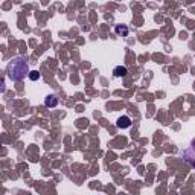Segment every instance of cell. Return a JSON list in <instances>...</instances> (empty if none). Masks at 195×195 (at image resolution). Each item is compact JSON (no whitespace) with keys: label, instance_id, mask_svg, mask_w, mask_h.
I'll list each match as a JSON object with an SVG mask.
<instances>
[{"label":"cell","instance_id":"obj_1","mask_svg":"<svg viewBox=\"0 0 195 195\" xmlns=\"http://www.w3.org/2000/svg\"><path fill=\"white\" fill-rule=\"evenodd\" d=\"M6 73L12 81H21L24 76H29V66L21 56H17L9 61L6 67Z\"/></svg>","mask_w":195,"mask_h":195},{"label":"cell","instance_id":"obj_2","mask_svg":"<svg viewBox=\"0 0 195 195\" xmlns=\"http://www.w3.org/2000/svg\"><path fill=\"white\" fill-rule=\"evenodd\" d=\"M183 159L186 160L188 163H191L192 166H195V145L188 146V148L183 151Z\"/></svg>","mask_w":195,"mask_h":195},{"label":"cell","instance_id":"obj_3","mask_svg":"<svg viewBox=\"0 0 195 195\" xmlns=\"http://www.w3.org/2000/svg\"><path fill=\"white\" fill-rule=\"evenodd\" d=\"M116 126H117V128H122V130L130 128V126H131V119H130L128 116H121V117L117 119V122H116Z\"/></svg>","mask_w":195,"mask_h":195},{"label":"cell","instance_id":"obj_4","mask_svg":"<svg viewBox=\"0 0 195 195\" xmlns=\"http://www.w3.org/2000/svg\"><path fill=\"white\" fill-rule=\"evenodd\" d=\"M44 105L49 107V108L56 107L58 105V98H56L55 95H49V96H46V99H44Z\"/></svg>","mask_w":195,"mask_h":195},{"label":"cell","instance_id":"obj_5","mask_svg":"<svg viewBox=\"0 0 195 195\" xmlns=\"http://www.w3.org/2000/svg\"><path fill=\"white\" fill-rule=\"evenodd\" d=\"M126 73H128V70H126V67H124V66H117V67H114V70H113V75H114L116 78L125 76Z\"/></svg>","mask_w":195,"mask_h":195},{"label":"cell","instance_id":"obj_6","mask_svg":"<svg viewBox=\"0 0 195 195\" xmlns=\"http://www.w3.org/2000/svg\"><path fill=\"white\" fill-rule=\"evenodd\" d=\"M114 31H116V34H119V35H124V37L128 35V32H130V29H128L125 24H122V26H121V24H117V26L114 28Z\"/></svg>","mask_w":195,"mask_h":195},{"label":"cell","instance_id":"obj_7","mask_svg":"<svg viewBox=\"0 0 195 195\" xmlns=\"http://www.w3.org/2000/svg\"><path fill=\"white\" fill-rule=\"evenodd\" d=\"M40 78H41V75H40V72H37V70L29 72V79H31V81H38Z\"/></svg>","mask_w":195,"mask_h":195}]
</instances>
